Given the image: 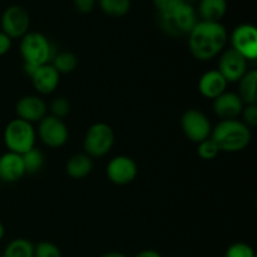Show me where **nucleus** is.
Here are the masks:
<instances>
[{
    "label": "nucleus",
    "mask_w": 257,
    "mask_h": 257,
    "mask_svg": "<svg viewBox=\"0 0 257 257\" xmlns=\"http://www.w3.org/2000/svg\"><path fill=\"white\" fill-rule=\"evenodd\" d=\"M25 175L22 155L9 152L0 156V180L5 183H14Z\"/></svg>",
    "instance_id": "obj_16"
},
{
    "label": "nucleus",
    "mask_w": 257,
    "mask_h": 257,
    "mask_svg": "<svg viewBox=\"0 0 257 257\" xmlns=\"http://www.w3.org/2000/svg\"><path fill=\"white\" fill-rule=\"evenodd\" d=\"M34 257H62V252L53 242L42 241L34 246Z\"/></svg>",
    "instance_id": "obj_28"
},
{
    "label": "nucleus",
    "mask_w": 257,
    "mask_h": 257,
    "mask_svg": "<svg viewBox=\"0 0 257 257\" xmlns=\"http://www.w3.org/2000/svg\"><path fill=\"white\" fill-rule=\"evenodd\" d=\"M98 4L104 14L114 18L124 17L131 9V0H98Z\"/></svg>",
    "instance_id": "obj_24"
},
{
    "label": "nucleus",
    "mask_w": 257,
    "mask_h": 257,
    "mask_svg": "<svg viewBox=\"0 0 257 257\" xmlns=\"http://www.w3.org/2000/svg\"><path fill=\"white\" fill-rule=\"evenodd\" d=\"M197 145H198L197 147L198 157L202 158V160L205 161L215 160V158L218 156V153H220V150H218L217 145L211 140V137L207 138V140L202 141V142L197 143Z\"/></svg>",
    "instance_id": "obj_26"
},
{
    "label": "nucleus",
    "mask_w": 257,
    "mask_h": 257,
    "mask_svg": "<svg viewBox=\"0 0 257 257\" xmlns=\"http://www.w3.org/2000/svg\"><path fill=\"white\" fill-rule=\"evenodd\" d=\"M238 83L240 85L237 94L243 104H257V70H247Z\"/></svg>",
    "instance_id": "obj_20"
},
{
    "label": "nucleus",
    "mask_w": 257,
    "mask_h": 257,
    "mask_svg": "<svg viewBox=\"0 0 257 257\" xmlns=\"http://www.w3.org/2000/svg\"><path fill=\"white\" fill-rule=\"evenodd\" d=\"M225 257H257L255 251L250 245L245 242L232 243L226 251Z\"/></svg>",
    "instance_id": "obj_29"
},
{
    "label": "nucleus",
    "mask_w": 257,
    "mask_h": 257,
    "mask_svg": "<svg viewBox=\"0 0 257 257\" xmlns=\"http://www.w3.org/2000/svg\"><path fill=\"white\" fill-rule=\"evenodd\" d=\"M50 115L55 118H59V119H64L70 112V103L67 98L64 97H58L55 99H53V102L50 103Z\"/></svg>",
    "instance_id": "obj_27"
},
{
    "label": "nucleus",
    "mask_w": 257,
    "mask_h": 257,
    "mask_svg": "<svg viewBox=\"0 0 257 257\" xmlns=\"http://www.w3.org/2000/svg\"><path fill=\"white\" fill-rule=\"evenodd\" d=\"M243 105L245 104L237 93L233 92H223L222 94L215 98L212 103L213 113L221 118V120L237 119V117L241 115Z\"/></svg>",
    "instance_id": "obj_14"
},
{
    "label": "nucleus",
    "mask_w": 257,
    "mask_h": 257,
    "mask_svg": "<svg viewBox=\"0 0 257 257\" xmlns=\"http://www.w3.org/2000/svg\"><path fill=\"white\" fill-rule=\"evenodd\" d=\"M227 12L226 0H201L197 14L202 22L220 23Z\"/></svg>",
    "instance_id": "obj_18"
},
{
    "label": "nucleus",
    "mask_w": 257,
    "mask_h": 257,
    "mask_svg": "<svg viewBox=\"0 0 257 257\" xmlns=\"http://www.w3.org/2000/svg\"><path fill=\"white\" fill-rule=\"evenodd\" d=\"M232 49L240 53L246 60L257 58V29L252 24H240L231 34Z\"/></svg>",
    "instance_id": "obj_11"
},
{
    "label": "nucleus",
    "mask_w": 257,
    "mask_h": 257,
    "mask_svg": "<svg viewBox=\"0 0 257 257\" xmlns=\"http://www.w3.org/2000/svg\"><path fill=\"white\" fill-rule=\"evenodd\" d=\"M38 136L48 147L60 148L67 143L69 138V130L64 120L47 114L39 122Z\"/></svg>",
    "instance_id": "obj_8"
},
{
    "label": "nucleus",
    "mask_w": 257,
    "mask_h": 257,
    "mask_svg": "<svg viewBox=\"0 0 257 257\" xmlns=\"http://www.w3.org/2000/svg\"><path fill=\"white\" fill-rule=\"evenodd\" d=\"M93 170V160L85 153H77L68 160L65 171L70 178L82 180L90 175Z\"/></svg>",
    "instance_id": "obj_19"
},
{
    "label": "nucleus",
    "mask_w": 257,
    "mask_h": 257,
    "mask_svg": "<svg viewBox=\"0 0 257 257\" xmlns=\"http://www.w3.org/2000/svg\"><path fill=\"white\" fill-rule=\"evenodd\" d=\"M181 128L191 142L200 143L210 138L212 125L207 115L200 109H188L181 117Z\"/></svg>",
    "instance_id": "obj_6"
},
{
    "label": "nucleus",
    "mask_w": 257,
    "mask_h": 257,
    "mask_svg": "<svg viewBox=\"0 0 257 257\" xmlns=\"http://www.w3.org/2000/svg\"><path fill=\"white\" fill-rule=\"evenodd\" d=\"M50 64L59 74H69L78 65V58L72 52H60L54 54Z\"/></svg>",
    "instance_id": "obj_22"
},
{
    "label": "nucleus",
    "mask_w": 257,
    "mask_h": 257,
    "mask_svg": "<svg viewBox=\"0 0 257 257\" xmlns=\"http://www.w3.org/2000/svg\"><path fill=\"white\" fill-rule=\"evenodd\" d=\"M23 163H24L25 175H37L44 166V155L37 147H33L28 152L22 155Z\"/></svg>",
    "instance_id": "obj_23"
},
{
    "label": "nucleus",
    "mask_w": 257,
    "mask_h": 257,
    "mask_svg": "<svg viewBox=\"0 0 257 257\" xmlns=\"http://www.w3.org/2000/svg\"><path fill=\"white\" fill-rule=\"evenodd\" d=\"M108 180L117 186H125L132 183L138 175V167L135 160L128 156H115L108 162L107 170Z\"/></svg>",
    "instance_id": "obj_10"
},
{
    "label": "nucleus",
    "mask_w": 257,
    "mask_h": 257,
    "mask_svg": "<svg viewBox=\"0 0 257 257\" xmlns=\"http://www.w3.org/2000/svg\"><path fill=\"white\" fill-rule=\"evenodd\" d=\"M217 70L227 83H237L247 72V60L240 53L230 48L221 53Z\"/></svg>",
    "instance_id": "obj_12"
},
{
    "label": "nucleus",
    "mask_w": 257,
    "mask_h": 257,
    "mask_svg": "<svg viewBox=\"0 0 257 257\" xmlns=\"http://www.w3.org/2000/svg\"><path fill=\"white\" fill-rule=\"evenodd\" d=\"M228 42L226 28L221 23L198 22L188 34V48L201 62L213 59L225 50Z\"/></svg>",
    "instance_id": "obj_1"
},
{
    "label": "nucleus",
    "mask_w": 257,
    "mask_h": 257,
    "mask_svg": "<svg viewBox=\"0 0 257 257\" xmlns=\"http://www.w3.org/2000/svg\"><path fill=\"white\" fill-rule=\"evenodd\" d=\"M100 257H127L123 252H119V251H110V252L104 253Z\"/></svg>",
    "instance_id": "obj_34"
},
{
    "label": "nucleus",
    "mask_w": 257,
    "mask_h": 257,
    "mask_svg": "<svg viewBox=\"0 0 257 257\" xmlns=\"http://www.w3.org/2000/svg\"><path fill=\"white\" fill-rule=\"evenodd\" d=\"M210 137L217 145L220 152L237 153L248 147L252 133L241 120L225 119L212 128Z\"/></svg>",
    "instance_id": "obj_2"
},
{
    "label": "nucleus",
    "mask_w": 257,
    "mask_h": 257,
    "mask_svg": "<svg viewBox=\"0 0 257 257\" xmlns=\"http://www.w3.org/2000/svg\"><path fill=\"white\" fill-rule=\"evenodd\" d=\"M33 87L40 94H50L57 89L60 82V74L50 63L37 67L30 77Z\"/></svg>",
    "instance_id": "obj_15"
},
{
    "label": "nucleus",
    "mask_w": 257,
    "mask_h": 257,
    "mask_svg": "<svg viewBox=\"0 0 257 257\" xmlns=\"http://www.w3.org/2000/svg\"><path fill=\"white\" fill-rule=\"evenodd\" d=\"M35 137L37 133L32 123H28L19 118L10 120L4 130L5 146L9 152L18 153V155H23L35 147Z\"/></svg>",
    "instance_id": "obj_4"
},
{
    "label": "nucleus",
    "mask_w": 257,
    "mask_h": 257,
    "mask_svg": "<svg viewBox=\"0 0 257 257\" xmlns=\"http://www.w3.org/2000/svg\"><path fill=\"white\" fill-rule=\"evenodd\" d=\"M12 48V39L0 30V57L5 55Z\"/></svg>",
    "instance_id": "obj_32"
},
{
    "label": "nucleus",
    "mask_w": 257,
    "mask_h": 257,
    "mask_svg": "<svg viewBox=\"0 0 257 257\" xmlns=\"http://www.w3.org/2000/svg\"><path fill=\"white\" fill-rule=\"evenodd\" d=\"M2 32L10 39H22L30 27V17L27 9L20 5H10L4 10L0 19Z\"/></svg>",
    "instance_id": "obj_7"
},
{
    "label": "nucleus",
    "mask_w": 257,
    "mask_h": 257,
    "mask_svg": "<svg viewBox=\"0 0 257 257\" xmlns=\"http://www.w3.org/2000/svg\"><path fill=\"white\" fill-rule=\"evenodd\" d=\"M161 19L175 14L183 5L185 0H152Z\"/></svg>",
    "instance_id": "obj_25"
},
{
    "label": "nucleus",
    "mask_w": 257,
    "mask_h": 257,
    "mask_svg": "<svg viewBox=\"0 0 257 257\" xmlns=\"http://www.w3.org/2000/svg\"><path fill=\"white\" fill-rule=\"evenodd\" d=\"M20 55L25 64L39 65L48 64L54 57V48L47 37L42 33L28 32L20 39Z\"/></svg>",
    "instance_id": "obj_3"
},
{
    "label": "nucleus",
    "mask_w": 257,
    "mask_h": 257,
    "mask_svg": "<svg viewBox=\"0 0 257 257\" xmlns=\"http://www.w3.org/2000/svg\"><path fill=\"white\" fill-rule=\"evenodd\" d=\"M2 257H34V245L27 238H15L8 243Z\"/></svg>",
    "instance_id": "obj_21"
},
{
    "label": "nucleus",
    "mask_w": 257,
    "mask_h": 257,
    "mask_svg": "<svg viewBox=\"0 0 257 257\" xmlns=\"http://www.w3.org/2000/svg\"><path fill=\"white\" fill-rule=\"evenodd\" d=\"M114 141L113 128L107 123L97 122L88 128L83 140V148L90 158H100L110 152Z\"/></svg>",
    "instance_id": "obj_5"
},
{
    "label": "nucleus",
    "mask_w": 257,
    "mask_h": 257,
    "mask_svg": "<svg viewBox=\"0 0 257 257\" xmlns=\"http://www.w3.org/2000/svg\"><path fill=\"white\" fill-rule=\"evenodd\" d=\"M135 257H162L160 252L155 250H143L141 252H138Z\"/></svg>",
    "instance_id": "obj_33"
},
{
    "label": "nucleus",
    "mask_w": 257,
    "mask_h": 257,
    "mask_svg": "<svg viewBox=\"0 0 257 257\" xmlns=\"http://www.w3.org/2000/svg\"><path fill=\"white\" fill-rule=\"evenodd\" d=\"M0 257H2V253H0Z\"/></svg>",
    "instance_id": "obj_36"
},
{
    "label": "nucleus",
    "mask_w": 257,
    "mask_h": 257,
    "mask_svg": "<svg viewBox=\"0 0 257 257\" xmlns=\"http://www.w3.org/2000/svg\"><path fill=\"white\" fill-rule=\"evenodd\" d=\"M74 7L82 14H88L95 7V0H74Z\"/></svg>",
    "instance_id": "obj_31"
},
{
    "label": "nucleus",
    "mask_w": 257,
    "mask_h": 257,
    "mask_svg": "<svg viewBox=\"0 0 257 257\" xmlns=\"http://www.w3.org/2000/svg\"><path fill=\"white\" fill-rule=\"evenodd\" d=\"M162 27L171 35H185L190 34L191 30L198 23L197 12L195 8L188 3H183L182 7L173 15L161 19Z\"/></svg>",
    "instance_id": "obj_9"
},
{
    "label": "nucleus",
    "mask_w": 257,
    "mask_h": 257,
    "mask_svg": "<svg viewBox=\"0 0 257 257\" xmlns=\"http://www.w3.org/2000/svg\"><path fill=\"white\" fill-rule=\"evenodd\" d=\"M47 104L38 95H25L15 104V113L19 119L28 123H39L47 115Z\"/></svg>",
    "instance_id": "obj_13"
},
{
    "label": "nucleus",
    "mask_w": 257,
    "mask_h": 257,
    "mask_svg": "<svg viewBox=\"0 0 257 257\" xmlns=\"http://www.w3.org/2000/svg\"><path fill=\"white\" fill-rule=\"evenodd\" d=\"M227 84L228 83L217 69L207 70L201 75L200 80H198V90H200L201 95L213 100L223 92H226Z\"/></svg>",
    "instance_id": "obj_17"
},
{
    "label": "nucleus",
    "mask_w": 257,
    "mask_h": 257,
    "mask_svg": "<svg viewBox=\"0 0 257 257\" xmlns=\"http://www.w3.org/2000/svg\"><path fill=\"white\" fill-rule=\"evenodd\" d=\"M242 120L248 128L256 127L257 125V104H245L243 109L241 112Z\"/></svg>",
    "instance_id": "obj_30"
},
{
    "label": "nucleus",
    "mask_w": 257,
    "mask_h": 257,
    "mask_svg": "<svg viewBox=\"0 0 257 257\" xmlns=\"http://www.w3.org/2000/svg\"><path fill=\"white\" fill-rule=\"evenodd\" d=\"M4 236H5V227H4V225L0 222V241L4 238Z\"/></svg>",
    "instance_id": "obj_35"
}]
</instances>
